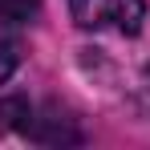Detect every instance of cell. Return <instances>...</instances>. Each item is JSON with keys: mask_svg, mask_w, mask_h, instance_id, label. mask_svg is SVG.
<instances>
[{"mask_svg": "<svg viewBox=\"0 0 150 150\" xmlns=\"http://www.w3.org/2000/svg\"><path fill=\"white\" fill-rule=\"evenodd\" d=\"M69 8L81 28H114V33H138L146 16L142 0H69Z\"/></svg>", "mask_w": 150, "mask_h": 150, "instance_id": "1", "label": "cell"}, {"mask_svg": "<svg viewBox=\"0 0 150 150\" xmlns=\"http://www.w3.org/2000/svg\"><path fill=\"white\" fill-rule=\"evenodd\" d=\"M41 8V0H0V28L4 25H21Z\"/></svg>", "mask_w": 150, "mask_h": 150, "instance_id": "2", "label": "cell"}, {"mask_svg": "<svg viewBox=\"0 0 150 150\" xmlns=\"http://www.w3.org/2000/svg\"><path fill=\"white\" fill-rule=\"evenodd\" d=\"M16 65H21V53H16V45H12V41H0V85H4L12 73H16Z\"/></svg>", "mask_w": 150, "mask_h": 150, "instance_id": "3", "label": "cell"}]
</instances>
